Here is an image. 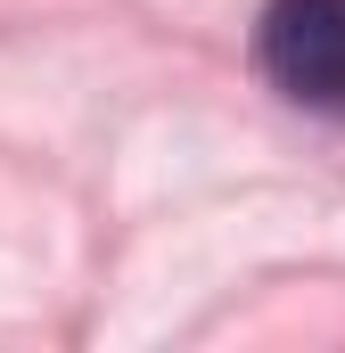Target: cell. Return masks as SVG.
Returning a JSON list of instances; mask_svg holds the SVG:
<instances>
[{
  "instance_id": "obj_1",
  "label": "cell",
  "mask_w": 345,
  "mask_h": 353,
  "mask_svg": "<svg viewBox=\"0 0 345 353\" xmlns=\"http://www.w3.org/2000/svg\"><path fill=\"white\" fill-rule=\"evenodd\" d=\"M255 58L288 99L345 107V0H271L255 25Z\"/></svg>"
}]
</instances>
